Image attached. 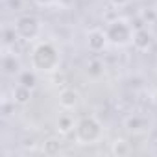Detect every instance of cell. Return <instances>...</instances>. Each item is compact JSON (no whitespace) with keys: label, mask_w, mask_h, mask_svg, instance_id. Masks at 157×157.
Masks as SVG:
<instances>
[{"label":"cell","mask_w":157,"mask_h":157,"mask_svg":"<svg viewBox=\"0 0 157 157\" xmlns=\"http://www.w3.org/2000/svg\"><path fill=\"white\" fill-rule=\"evenodd\" d=\"M30 67L39 74L52 76L61 67V50L54 41H35L30 50Z\"/></svg>","instance_id":"6da1fadb"},{"label":"cell","mask_w":157,"mask_h":157,"mask_svg":"<svg viewBox=\"0 0 157 157\" xmlns=\"http://www.w3.org/2000/svg\"><path fill=\"white\" fill-rule=\"evenodd\" d=\"M72 133H74V139L78 144L93 146L104 139V126L94 115H85L80 120H76V128Z\"/></svg>","instance_id":"7a4b0ae2"},{"label":"cell","mask_w":157,"mask_h":157,"mask_svg":"<svg viewBox=\"0 0 157 157\" xmlns=\"http://www.w3.org/2000/svg\"><path fill=\"white\" fill-rule=\"evenodd\" d=\"M105 33H107V39H109V44L115 46V48H126L133 43V33H135V28L133 24L124 19V17H115L111 19L107 24H105Z\"/></svg>","instance_id":"3957f363"},{"label":"cell","mask_w":157,"mask_h":157,"mask_svg":"<svg viewBox=\"0 0 157 157\" xmlns=\"http://www.w3.org/2000/svg\"><path fill=\"white\" fill-rule=\"evenodd\" d=\"M13 28L22 43H35L43 33V21L33 13H22L13 21Z\"/></svg>","instance_id":"277c9868"},{"label":"cell","mask_w":157,"mask_h":157,"mask_svg":"<svg viewBox=\"0 0 157 157\" xmlns=\"http://www.w3.org/2000/svg\"><path fill=\"white\" fill-rule=\"evenodd\" d=\"M0 67H2V74L8 78H17L24 68H22V59L17 54V50L11 48H4L2 54V61H0Z\"/></svg>","instance_id":"5b68a950"},{"label":"cell","mask_w":157,"mask_h":157,"mask_svg":"<svg viewBox=\"0 0 157 157\" xmlns=\"http://www.w3.org/2000/svg\"><path fill=\"white\" fill-rule=\"evenodd\" d=\"M85 43H87L89 52L93 54H100L109 46V39L104 28H91L85 35Z\"/></svg>","instance_id":"8992f818"},{"label":"cell","mask_w":157,"mask_h":157,"mask_svg":"<svg viewBox=\"0 0 157 157\" xmlns=\"http://www.w3.org/2000/svg\"><path fill=\"white\" fill-rule=\"evenodd\" d=\"M124 128L133 133V135H140V133H146L150 131L151 128V120L144 115H139V113H131L124 118Z\"/></svg>","instance_id":"52a82bcc"},{"label":"cell","mask_w":157,"mask_h":157,"mask_svg":"<svg viewBox=\"0 0 157 157\" xmlns=\"http://www.w3.org/2000/svg\"><path fill=\"white\" fill-rule=\"evenodd\" d=\"M57 102H59V107L63 111H72V109H76L78 105H80L82 94H80V91L74 89V87H65V89L59 91Z\"/></svg>","instance_id":"ba28073f"},{"label":"cell","mask_w":157,"mask_h":157,"mask_svg":"<svg viewBox=\"0 0 157 157\" xmlns=\"http://www.w3.org/2000/svg\"><path fill=\"white\" fill-rule=\"evenodd\" d=\"M153 44V33L146 28V26H139L135 28V33H133V43L131 46L137 50V52H148Z\"/></svg>","instance_id":"9c48e42d"},{"label":"cell","mask_w":157,"mask_h":157,"mask_svg":"<svg viewBox=\"0 0 157 157\" xmlns=\"http://www.w3.org/2000/svg\"><path fill=\"white\" fill-rule=\"evenodd\" d=\"M37 82H39V72L33 70L32 67H30V68H24V70L17 76V83H21V85H24V87H28V89H32V91L37 87Z\"/></svg>","instance_id":"30bf717a"},{"label":"cell","mask_w":157,"mask_h":157,"mask_svg":"<svg viewBox=\"0 0 157 157\" xmlns=\"http://www.w3.org/2000/svg\"><path fill=\"white\" fill-rule=\"evenodd\" d=\"M30 100H32V89H28L21 83H17L11 89V102L15 105H26Z\"/></svg>","instance_id":"8fae6325"},{"label":"cell","mask_w":157,"mask_h":157,"mask_svg":"<svg viewBox=\"0 0 157 157\" xmlns=\"http://www.w3.org/2000/svg\"><path fill=\"white\" fill-rule=\"evenodd\" d=\"M131 151H133V146L126 139H115L111 142V153L115 157H128Z\"/></svg>","instance_id":"7c38bea8"},{"label":"cell","mask_w":157,"mask_h":157,"mask_svg":"<svg viewBox=\"0 0 157 157\" xmlns=\"http://www.w3.org/2000/svg\"><path fill=\"white\" fill-rule=\"evenodd\" d=\"M74 128H76V122H74V117H72L70 113H63V115H59V118H57V131H59L61 135H68V133H72Z\"/></svg>","instance_id":"4fadbf2b"},{"label":"cell","mask_w":157,"mask_h":157,"mask_svg":"<svg viewBox=\"0 0 157 157\" xmlns=\"http://www.w3.org/2000/svg\"><path fill=\"white\" fill-rule=\"evenodd\" d=\"M61 146H63V142L57 139V137H50V139H46L44 142H43V153L44 155H57L59 151H61Z\"/></svg>","instance_id":"5bb4252c"},{"label":"cell","mask_w":157,"mask_h":157,"mask_svg":"<svg viewBox=\"0 0 157 157\" xmlns=\"http://www.w3.org/2000/svg\"><path fill=\"white\" fill-rule=\"evenodd\" d=\"M87 72H89V76H94V78L102 76V74H104V63H102L98 57H93V59L87 63Z\"/></svg>","instance_id":"9a60e30c"},{"label":"cell","mask_w":157,"mask_h":157,"mask_svg":"<svg viewBox=\"0 0 157 157\" xmlns=\"http://www.w3.org/2000/svg\"><path fill=\"white\" fill-rule=\"evenodd\" d=\"M59 0H33V4L37 8H43V10H48V8H54Z\"/></svg>","instance_id":"2e32d148"},{"label":"cell","mask_w":157,"mask_h":157,"mask_svg":"<svg viewBox=\"0 0 157 157\" xmlns=\"http://www.w3.org/2000/svg\"><path fill=\"white\" fill-rule=\"evenodd\" d=\"M129 2H131V0H109V4H111L115 10H122V8L129 6Z\"/></svg>","instance_id":"e0dca14e"},{"label":"cell","mask_w":157,"mask_h":157,"mask_svg":"<svg viewBox=\"0 0 157 157\" xmlns=\"http://www.w3.org/2000/svg\"><path fill=\"white\" fill-rule=\"evenodd\" d=\"M155 98H157V89H155Z\"/></svg>","instance_id":"ac0fdd59"}]
</instances>
